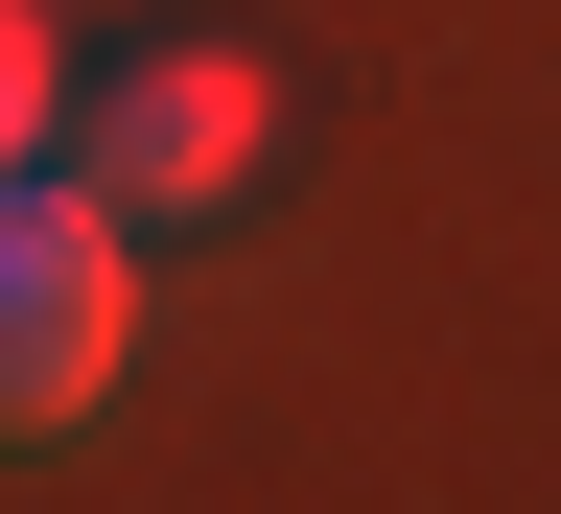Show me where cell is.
Returning a JSON list of instances; mask_svg holds the SVG:
<instances>
[{
	"instance_id": "cell-3",
	"label": "cell",
	"mask_w": 561,
	"mask_h": 514,
	"mask_svg": "<svg viewBox=\"0 0 561 514\" xmlns=\"http://www.w3.org/2000/svg\"><path fill=\"white\" fill-rule=\"evenodd\" d=\"M70 117H94V94H70V24L24 0V24H0V140H24V164H70Z\"/></svg>"
},
{
	"instance_id": "cell-2",
	"label": "cell",
	"mask_w": 561,
	"mask_h": 514,
	"mask_svg": "<svg viewBox=\"0 0 561 514\" xmlns=\"http://www.w3.org/2000/svg\"><path fill=\"white\" fill-rule=\"evenodd\" d=\"M257 140H280L257 47L164 24V47H117V70H94V117H70V164H94V187L140 210V235H187V210H234V187H257Z\"/></svg>"
},
{
	"instance_id": "cell-1",
	"label": "cell",
	"mask_w": 561,
	"mask_h": 514,
	"mask_svg": "<svg viewBox=\"0 0 561 514\" xmlns=\"http://www.w3.org/2000/svg\"><path fill=\"white\" fill-rule=\"evenodd\" d=\"M117 351H140V210L94 164H24V210H0V421L70 445L117 398Z\"/></svg>"
}]
</instances>
